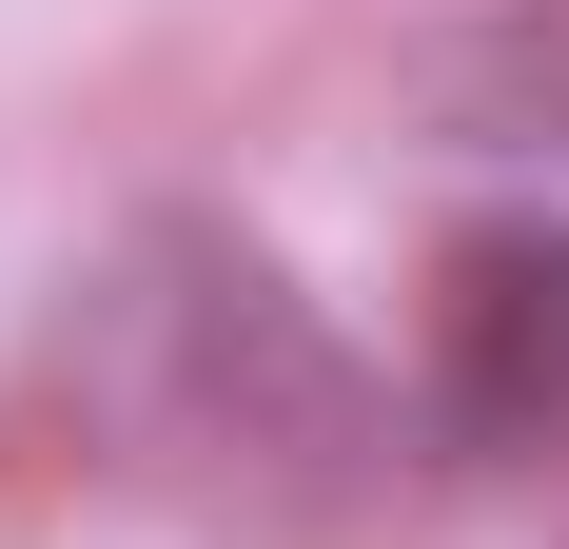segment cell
Returning <instances> with one entry per match:
<instances>
[{
  "instance_id": "obj_1",
  "label": "cell",
  "mask_w": 569,
  "mask_h": 549,
  "mask_svg": "<svg viewBox=\"0 0 569 549\" xmlns=\"http://www.w3.org/2000/svg\"><path fill=\"white\" fill-rule=\"evenodd\" d=\"M432 412L471 451L569 432V217H471L432 256Z\"/></svg>"
}]
</instances>
